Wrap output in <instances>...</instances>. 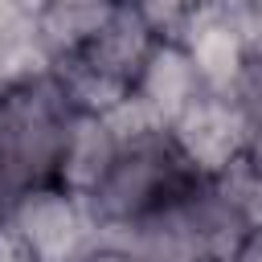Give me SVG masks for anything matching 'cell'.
Listing matches in <instances>:
<instances>
[{
	"instance_id": "cell-2",
	"label": "cell",
	"mask_w": 262,
	"mask_h": 262,
	"mask_svg": "<svg viewBox=\"0 0 262 262\" xmlns=\"http://www.w3.org/2000/svg\"><path fill=\"white\" fill-rule=\"evenodd\" d=\"M151 45H156V33L147 29L139 4H115L106 25L74 57L49 66V74L66 94L70 111L106 119L135 94V82Z\"/></svg>"
},
{
	"instance_id": "cell-3",
	"label": "cell",
	"mask_w": 262,
	"mask_h": 262,
	"mask_svg": "<svg viewBox=\"0 0 262 262\" xmlns=\"http://www.w3.org/2000/svg\"><path fill=\"white\" fill-rule=\"evenodd\" d=\"M70 102L57 90L53 74H41L25 82L20 90L0 98V184L4 201L53 184L61 135L70 123ZM8 209V205H4Z\"/></svg>"
},
{
	"instance_id": "cell-9",
	"label": "cell",
	"mask_w": 262,
	"mask_h": 262,
	"mask_svg": "<svg viewBox=\"0 0 262 262\" xmlns=\"http://www.w3.org/2000/svg\"><path fill=\"white\" fill-rule=\"evenodd\" d=\"M33 41H37V4L0 0V49L4 45H33Z\"/></svg>"
},
{
	"instance_id": "cell-4",
	"label": "cell",
	"mask_w": 262,
	"mask_h": 262,
	"mask_svg": "<svg viewBox=\"0 0 262 262\" xmlns=\"http://www.w3.org/2000/svg\"><path fill=\"white\" fill-rule=\"evenodd\" d=\"M168 139L184 156V164L201 180L225 176L233 164L246 160L250 147V102L242 94H217L201 90L172 123Z\"/></svg>"
},
{
	"instance_id": "cell-1",
	"label": "cell",
	"mask_w": 262,
	"mask_h": 262,
	"mask_svg": "<svg viewBox=\"0 0 262 262\" xmlns=\"http://www.w3.org/2000/svg\"><path fill=\"white\" fill-rule=\"evenodd\" d=\"M205 180L184 164V156L168 139V127H156V131H143V135L119 143V156H115L106 180L90 192L86 209H90L94 229L115 237V233L180 205Z\"/></svg>"
},
{
	"instance_id": "cell-11",
	"label": "cell",
	"mask_w": 262,
	"mask_h": 262,
	"mask_svg": "<svg viewBox=\"0 0 262 262\" xmlns=\"http://www.w3.org/2000/svg\"><path fill=\"white\" fill-rule=\"evenodd\" d=\"M78 262H139V258H135L131 250H123L119 242H94Z\"/></svg>"
},
{
	"instance_id": "cell-6",
	"label": "cell",
	"mask_w": 262,
	"mask_h": 262,
	"mask_svg": "<svg viewBox=\"0 0 262 262\" xmlns=\"http://www.w3.org/2000/svg\"><path fill=\"white\" fill-rule=\"evenodd\" d=\"M119 156V135L111 131V123L102 115H82L74 111L61 135V151H57V172L53 184L66 188L78 201H90V192L106 180L111 164Z\"/></svg>"
},
{
	"instance_id": "cell-5",
	"label": "cell",
	"mask_w": 262,
	"mask_h": 262,
	"mask_svg": "<svg viewBox=\"0 0 262 262\" xmlns=\"http://www.w3.org/2000/svg\"><path fill=\"white\" fill-rule=\"evenodd\" d=\"M4 217L29 242L37 262H78L94 246V221L86 201L70 196L57 184H37L8 201Z\"/></svg>"
},
{
	"instance_id": "cell-8",
	"label": "cell",
	"mask_w": 262,
	"mask_h": 262,
	"mask_svg": "<svg viewBox=\"0 0 262 262\" xmlns=\"http://www.w3.org/2000/svg\"><path fill=\"white\" fill-rule=\"evenodd\" d=\"M115 4H82V0H53L37 4V49L49 66L74 57L111 16Z\"/></svg>"
},
{
	"instance_id": "cell-7",
	"label": "cell",
	"mask_w": 262,
	"mask_h": 262,
	"mask_svg": "<svg viewBox=\"0 0 262 262\" xmlns=\"http://www.w3.org/2000/svg\"><path fill=\"white\" fill-rule=\"evenodd\" d=\"M201 90H205V82H201V74L192 66L188 49L180 41H156L151 53H147V61H143V70H139V82H135L131 98L160 127H168Z\"/></svg>"
},
{
	"instance_id": "cell-12",
	"label": "cell",
	"mask_w": 262,
	"mask_h": 262,
	"mask_svg": "<svg viewBox=\"0 0 262 262\" xmlns=\"http://www.w3.org/2000/svg\"><path fill=\"white\" fill-rule=\"evenodd\" d=\"M229 262H262V229H250V233L242 237V246L233 250Z\"/></svg>"
},
{
	"instance_id": "cell-10",
	"label": "cell",
	"mask_w": 262,
	"mask_h": 262,
	"mask_svg": "<svg viewBox=\"0 0 262 262\" xmlns=\"http://www.w3.org/2000/svg\"><path fill=\"white\" fill-rule=\"evenodd\" d=\"M0 262H37V254L29 250V242L16 233L8 217H0Z\"/></svg>"
}]
</instances>
